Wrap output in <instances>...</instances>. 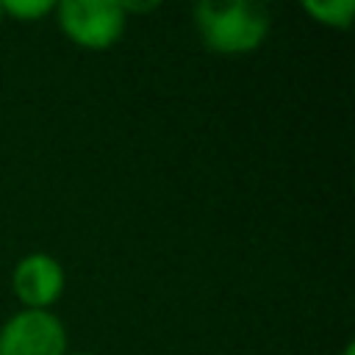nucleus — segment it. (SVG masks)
<instances>
[{
    "label": "nucleus",
    "mask_w": 355,
    "mask_h": 355,
    "mask_svg": "<svg viewBox=\"0 0 355 355\" xmlns=\"http://www.w3.org/2000/svg\"><path fill=\"white\" fill-rule=\"evenodd\" d=\"M194 25L214 53L241 55L266 39L269 11L255 0H202L194 6Z\"/></svg>",
    "instance_id": "obj_1"
},
{
    "label": "nucleus",
    "mask_w": 355,
    "mask_h": 355,
    "mask_svg": "<svg viewBox=\"0 0 355 355\" xmlns=\"http://www.w3.org/2000/svg\"><path fill=\"white\" fill-rule=\"evenodd\" d=\"M58 28L86 50H108L125 33L128 14L116 0H61Z\"/></svg>",
    "instance_id": "obj_2"
},
{
    "label": "nucleus",
    "mask_w": 355,
    "mask_h": 355,
    "mask_svg": "<svg viewBox=\"0 0 355 355\" xmlns=\"http://www.w3.org/2000/svg\"><path fill=\"white\" fill-rule=\"evenodd\" d=\"M0 355H67V330L55 313L25 308L0 327Z\"/></svg>",
    "instance_id": "obj_3"
},
{
    "label": "nucleus",
    "mask_w": 355,
    "mask_h": 355,
    "mask_svg": "<svg viewBox=\"0 0 355 355\" xmlns=\"http://www.w3.org/2000/svg\"><path fill=\"white\" fill-rule=\"evenodd\" d=\"M64 283H67L64 266L47 252L25 255L14 266V275H11V288L17 300L33 311H47L61 297Z\"/></svg>",
    "instance_id": "obj_4"
},
{
    "label": "nucleus",
    "mask_w": 355,
    "mask_h": 355,
    "mask_svg": "<svg viewBox=\"0 0 355 355\" xmlns=\"http://www.w3.org/2000/svg\"><path fill=\"white\" fill-rule=\"evenodd\" d=\"M302 11L327 28H349L355 0H302Z\"/></svg>",
    "instance_id": "obj_5"
},
{
    "label": "nucleus",
    "mask_w": 355,
    "mask_h": 355,
    "mask_svg": "<svg viewBox=\"0 0 355 355\" xmlns=\"http://www.w3.org/2000/svg\"><path fill=\"white\" fill-rule=\"evenodd\" d=\"M0 6H3V14H11V17L22 19V22L39 19V17H44V14H50L55 8L53 0H3Z\"/></svg>",
    "instance_id": "obj_6"
},
{
    "label": "nucleus",
    "mask_w": 355,
    "mask_h": 355,
    "mask_svg": "<svg viewBox=\"0 0 355 355\" xmlns=\"http://www.w3.org/2000/svg\"><path fill=\"white\" fill-rule=\"evenodd\" d=\"M119 6H122L125 14H128V11H153V8H158L155 0H150V3H119Z\"/></svg>",
    "instance_id": "obj_7"
},
{
    "label": "nucleus",
    "mask_w": 355,
    "mask_h": 355,
    "mask_svg": "<svg viewBox=\"0 0 355 355\" xmlns=\"http://www.w3.org/2000/svg\"><path fill=\"white\" fill-rule=\"evenodd\" d=\"M341 355H355V344H352V341H349V344H347V347H344V352H341Z\"/></svg>",
    "instance_id": "obj_8"
},
{
    "label": "nucleus",
    "mask_w": 355,
    "mask_h": 355,
    "mask_svg": "<svg viewBox=\"0 0 355 355\" xmlns=\"http://www.w3.org/2000/svg\"><path fill=\"white\" fill-rule=\"evenodd\" d=\"M75 355H89V352H75Z\"/></svg>",
    "instance_id": "obj_9"
},
{
    "label": "nucleus",
    "mask_w": 355,
    "mask_h": 355,
    "mask_svg": "<svg viewBox=\"0 0 355 355\" xmlns=\"http://www.w3.org/2000/svg\"><path fill=\"white\" fill-rule=\"evenodd\" d=\"M0 17H3V6H0Z\"/></svg>",
    "instance_id": "obj_10"
}]
</instances>
